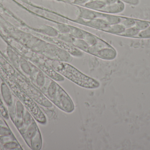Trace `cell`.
Wrapping results in <instances>:
<instances>
[{
    "mask_svg": "<svg viewBox=\"0 0 150 150\" xmlns=\"http://www.w3.org/2000/svg\"><path fill=\"white\" fill-rule=\"evenodd\" d=\"M47 61L56 72L80 87L94 89L98 88L100 85V84L97 80L86 75L68 63L48 59Z\"/></svg>",
    "mask_w": 150,
    "mask_h": 150,
    "instance_id": "cell-1",
    "label": "cell"
}]
</instances>
